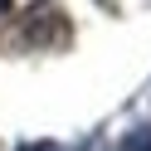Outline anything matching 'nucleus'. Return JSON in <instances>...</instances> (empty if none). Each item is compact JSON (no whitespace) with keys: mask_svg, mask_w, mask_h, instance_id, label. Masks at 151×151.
<instances>
[{"mask_svg":"<svg viewBox=\"0 0 151 151\" xmlns=\"http://www.w3.org/2000/svg\"><path fill=\"white\" fill-rule=\"evenodd\" d=\"M117 151H151V127H141V132H132V137H122Z\"/></svg>","mask_w":151,"mask_h":151,"instance_id":"nucleus-1","label":"nucleus"},{"mask_svg":"<svg viewBox=\"0 0 151 151\" xmlns=\"http://www.w3.org/2000/svg\"><path fill=\"white\" fill-rule=\"evenodd\" d=\"M10 5H15V0H0V20H5V15H10Z\"/></svg>","mask_w":151,"mask_h":151,"instance_id":"nucleus-2","label":"nucleus"}]
</instances>
